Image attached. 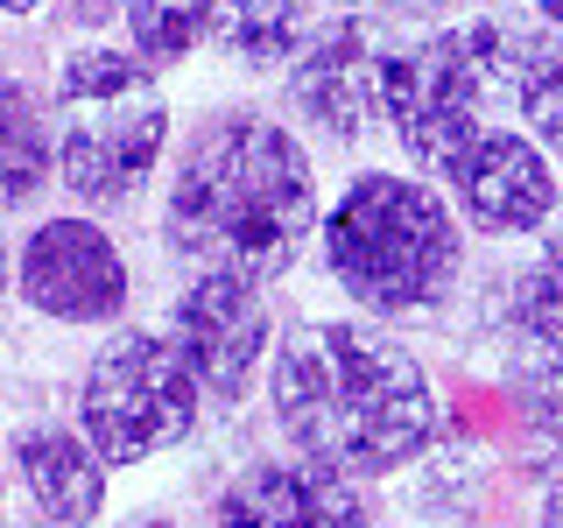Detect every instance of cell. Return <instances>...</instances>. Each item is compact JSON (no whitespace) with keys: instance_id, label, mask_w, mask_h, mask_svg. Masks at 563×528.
Wrapping results in <instances>:
<instances>
[{"instance_id":"cell-1","label":"cell","mask_w":563,"mask_h":528,"mask_svg":"<svg viewBox=\"0 0 563 528\" xmlns=\"http://www.w3.org/2000/svg\"><path fill=\"white\" fill-rule=\"evenodd\" d=\"M268 402L296 458L366 486L422 465L444 430V402L422 360L366 317H310L275 339Z\"/></svg>"},{"instance_id":"cell-2","label":"cell","mask_w":563,"mask_h":528,"mask_svg":"<svg viewBox=\"0 0 563 528\" xmlns=\"http://www.w3.org/2000/svg\"><path fill=\"white\" fill-rule=\"evenodd\" d=\"M317 226V169L296 128L254 106H219L184 134L163 198V240L198 275L275 282L296 268Z\"/></svg>"},{"instance_id":"cell-3","label":"cell","mask_w":563,"mask_h":528,"mask_svg":"<svg viewBox=\"0 0 563 528\" xmlns=\"http://www.w3.org/2000/svg\"><path fill=\"white\" fill-rule=\"evenodd\" d=\"M324 268L366 317H422L457 289L465 219L430 176L366 169L339 190L317 226Z\"/></svg>"},{"instance_id":"cell-4","label":"cell","mask_w":563,"mask_h":528,"mask_svg":"<svg viewBox=\"0 0 563 528\" xmlns=\"http://www.w3.org/2000/svg\"><path fill=\"white\" fill-rule=\"evenodd\" d=\"M57 184L78 205H128L169 148V99L148 57L113 43L70 50L57 70Z\"/></svg>"},{"instance_id":"cell-5","label":"cell","mask_w":563,"mask_h":528,"mask_svg":"<svg viewBox=\"0 0 563 528\" xmlns=\"http://www.w3.org/2000/svg\"><path fill=\"white\" fill-rule=\"evenodd\" d=\"M521 43H528L521 29L493 22V14H472V22L416 35V43L380 57V113L416 169L444 176L479 141L486 106L515 99Z\"/></svg>"},{"instance_id":"cell-6","label":"cell","mask_w":563,"mask_h":528,"mask_svg":"<svg viewBox=\"0 0 563 528\" xmlns=\"http://www.w3.org/2000/svg\"><path fill=\"white\" fill-rule=\"evenodd\" d=\"M198 409H205V387L184 366V352L163 331H134V324L92 352L78 387V430L92 437V451L113 472L176 451L198 430Z\"/></svg>"},{"instance_id":"cell-7","label":"cell","mask_w":563,"mask_h":528,"mask_svg":"<svg viewBox=\"0 0 563 528\" xmlns=\"http://www.w3.org/2000/svg\"><path fill=\"white\" fill-rule=\"evenodd\" d=\"M169 345L184 352V366L198 374L205 402H246L254 395V374L275 352V317L261 282L240 275H198L169 296Z\"/></svg>"},{"instance_id":"cell-8","label":"cell","mask_w":563,"mask_h":528,"mask_svg":"<svg viewBox=\"0 0 563 528\" xmlns=\"http://www.w3.org/2000/svg\"><path fill=\"white\" fill-rule=\"evenodd\" d=\"M14 289L49 324H113L128 310L134 282H128V254L113 246V233L99 219H85V211H64V219H43L22 240Z\"/></svg>"},{"instance_id":"cell-9","label":"cell","mask_w":563,"mask_h":528,"mask_svg":"<svg viewBox=\"0 0 563 528\" xmlns=\"http://www.w3.org/2000/svg\"><path fill=\"white\" fill-rule=\"evenodd\" d=\"M444 184H451L457 219L486 240L542 233L556 198H563V184L550 169V148H542L536 134H515V128H479V141L444 169Z\"/></svg>"},{"instance_id":"cell-10","label":"cell","mask_w":563,"mask_h":528,"mask_svg":"<svg viewBox=\"0 0 563 528\" xmlns=\"http://www.w3.org/2000/svg\"><path fill=\"white\" fill-rule=\"evenodd\" d=\"M211 528H374V493L366 480L282 451L225 480V493L211 501Z\"/></svg>"},{"instance_id":"cell-11","label":"cell","mask_w":563,"mask_h":528,"mask_svg":"<svg viewBox=\"0 0 563 528\" xmlns=\"http://www.w3.org/2000/svg\"><path fill=\"white\" fill-rule=\"evenodd\" d=\"M289 113L339 148H360L380 113V50L352 14H331L289 57Z\"/></svg>"},{"instance_id":"cell-12","label":"cell","mask_w":563,"mask_h":528,"mask_svg":"<svg viewBox=\"0 0 563 528\" xmlns=\"http://www.w3.org/2000/svg\"><path fill=\"white\" fill-rule=\"evenodd\" d=\"M14 472L29 486L35 521L49 528H92L106 515V458L92 451V437L70 422H35L14 437Z\"/></svg>"},{"instance_id":"cell-13","label":"cell","mask_w":563,"mask_h":528,"mask_svg":"<svg viewBox=\"0 0 563 528\" xmlns=\"http://www.w3.org/2000/svg\"><path fill=\"white\" fill-rule=\"evenodd\" d=\"M310 35V0H211L205 43L240 70H289Z\"/></svg>"},{"instance_id":"cell-14","label":"cell","mask_w":563,"mask_h":528,"mask_svg":"<svg viewBox=\"0 0 563 528\" xmlns=\"http://www.w3.org/2000/svg\"><path fill=\"white\" fill-rule=\"evenodd\" d=\"M49 176H57V134H49V106L35 99V85L0 78V211L35 205Z\"/></svg>"},{"instance_id":"cell-15","label":"cell","mask_w":563,"mask_h":528,"mask_svg":"<svg viewBox=\"0 0 563 528\" xmlns=\"http://www.w3.org/2000/svg\"><path fill=\"white\" fill-rule=\"evenodd\" d=\"M113 14L128 22L134 57L148 64H184L211 29V0H113Z\"/></svg>"},{"instance_id":"cell-16","label":"cell","mask_w":563,"mask_h":528,"mask_svg":"<svg viewBox=\"0 0 563 528\" xmlns=\"http://www.w3.org/2000/svg\"><path fill=\"white\" fill-rule=\"evenodd\" d=\"M515 106H521L528 134H536L550 155H563V29H528Z\"/></svg>"},{"instance_id":"cell-17","label":"cell","mask_w":563,"mask_h":528,"mask_svg":"<svg viewBox=\"0 0 563 528\" xmlns=\"http://www.w3.org/2000/svg\"><path fill=\"white\" fill-rule=\"evenodd\" d=\"M515 339L536 360L563 366V254H542L536 268L515 282Z\"/></svg>"},{"instance_id":"cell-18","label":"cell","mask_w":563,"mask_h":528,"mask_svg":"<svg viewBox=\"0 0 563 528\" xmlns=\"http://www.w3.org/2000/svg\"><path fill=\"white\" fill-rule=\"evenodd\" d=\"M366 8H380V14H437V8H451V0H366Z\"/></svg>"},{"instance_id":"cell-19","label":"cell","mask_w":563,"mask_h":528,"mask_svg":"<svg viewBox=\"0 0 563 528\" xmlns=\"http://www.w3.org/2000/svg\"><path fill=\"white\" fill-rule=\"evenodd\" d=\"M542 254H563V198L550 211V226H542Z\"/></svg>"},{"instance_id":"cell-20","label":"cell","mask_w":563,"mask_h":528,"mask_svg":"<svg viewBox=\"0 0 563 528\" xmlns=\"http://www.w3.org/2000/svg\"><path fill=\"white\" fill-rule=\"evenodd\" d=\"M542 528H563V480L550 486V501H542Z\"/></svg>"},{"instance_id":"cell-21","label":"cell","mask_w":563,"mask_h":528,"mask_svg":"<svg viewBox=\"0 0 563 528\" xmlns=\"http://www.w3.org/2000/svg\"><path fill=\"white\" fill-rule=\"evenodd\" d=\"M8 282H14V268H8V233H0V304H8Z\"/></svg>"},{"instance_id":"cell-22","label":"cell","mask_w":563,"mask_h":528,"mask_svg":"<svg viewBox=\"0 0 563 528\" xmlns=\"http://www.w3.org/2000/svg\"><path fill=\"white\" fill-rule=\"evenodd\" d=\"M35 8H49V0H0V14H35Z\"/></svg>"},{"instance_id":"cell-23","label":"cell","mask_w":563,"mask_h":528,"mask_svg":"<svg viewBox=\"0 0 563 528\" xmlns=\"http://www.w3.org/2000/svg\"><path fill=\"white\" fill-rule=\"evenodd\" d=\"M128 528H184L176 515H141V521H128Z\"/></svg>"},{"instance_id":"cell-24","label":"cell","mask_w":563,"mask_h":528,"mask_svg":"<svg viewBox=\"0 0 563 528\" xmlns=\"http://www.w3.org/2000/svg\"><path fill=\"white\" fill-rule=\"evenodd\" d=\"M542 8H550V22H556V29H563V0H542Z\"/></svg>"},{"instance_id":"cell-25","label":"cell","mask_w":563,"mask_h":528,"mask_svg":"<svg viewBox=\"0 0 563 528\" xmlns=\"http://www.w3.org/2000/svg\"><path fill=\"white\" fill-rule=\"evenodd\" d=\"M0 521H8V480H0Z\"/></svg>"},{"instance_id":"cell-26","label":"cell","mask_w":563,"mask_h":528,"mask_svg":"<svg viewBox=\"0 0 563 528\" xmlns=\"http://www.w3.org/2000/svg\"><path fill=\"white\" fill-rule=\"evenodd\" d=\"M339 8H345V14H352V8H366V0H339Z\"/></svg>"},{"instance_id":"cell-27","label":"cell","mask_w":563,"mask_h":528,"mask_svg":"<svg viewBox=\"0 0 563 528\" xmlns=\"http://www.w3.org/2000/svg\"><path fill=\"white\" fill-rule=\"evenodd\" d=\"M0 528H8V521H0Z\"/></svg>"}]
</instances>
